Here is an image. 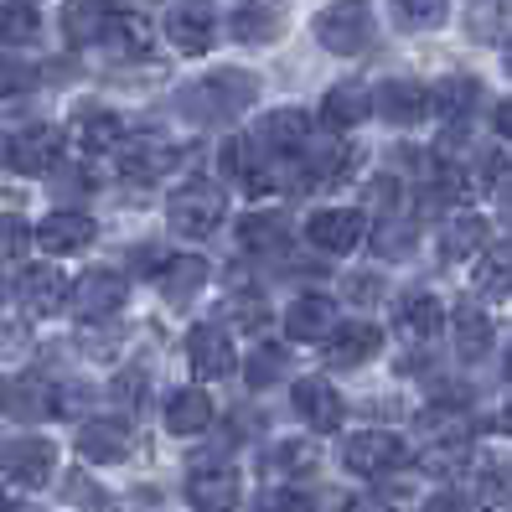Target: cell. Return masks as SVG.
I'll list each match as a JSON object with an SVG mask.
<instances>
[{
	"mask_svg": "<svg viewBox=\"0 0 512 512\" xmlns=\"http://www.w3.org/2000/svg\"><path fill=\"white\" fill-rule=\"evenodd\" d=\"M445 11H450V0H394V21L404 32H435Z\"/></svg>",
	"mask_w": 512,
	"mask_h": 512,
	"instance_id": "33",
	"label": "cell"
},
{
	"mask_svg": "<svg viewBox=\"0 0 512 512\" xmlns=\"http://www.w3.org/2000/svg\"><path fill=\"white\" fill-rule=\"evenodd\" d=\"M233 37L238 42H249V47H259V42H269L280 32V16L269 11V6H233Z\"/></svg>",
	"mask_w": 512,
	"mask_h": 512,
	"instance_id": "31",
	"label": "cell"
},
{
	"mask_svg": "<svg viewBox=\"0 0 512 512\" xmlns=\"http://www.w3.org/2000/svg\"><path fill=\"white\" fill-rule=\"evenodd\" d=\"M218 161H223L228 176H249V171H254V140H238V135L223 140V156H218Z\"/></svg>",
	"mask_w": 512,
	"mask_h": 512,
	"instance_id": "43",
	"label": "cell"
},
{
	"mask_svg": "<svg viewBox=\"0 0 512 512\" xmlns=\"http://www.w3.org/2000/svg\"><path fill=\"white\" fill-rule=\"evenodd\" d=\"M492 342H497V331H492L487 311H481L476 300H461L456 306V357L461 363H481V357L492 352Z\"/></svg>",
	"mask_w": 512,
	"mask_h": 512,
	"instance_id": "22",
	"label": "cell"
},
{
	"mask_svg": "<svg viewBox=\"0 0 512 512\" xmlns=\"http://www.w3.org/2000/svg\"><path fill=\"white\" fill-rule=\"evenodd\" d=\"M414 223H404V218H383L378 228H373V254H383V259H404L409 249H414Z\"/></svg>",
	"mask_w": 512,
	"mask_h": 512,
	"instance_id": "35",
	"label": "cell"
},
{
	"mask_svg": "<svg viewBox=\"0 0 512 512\" xmlns=\"http://www.w3.org/2000/svg\"><path fill=\"white\" fill-rule=\"evenodd\" d=\"M347 512H394V507H388V502H378V497H357Z\"/></svg>",
	"mask_w": 512,
	"mask_h": 512,
	"instance_id": "47",
	"label": "cell"
},
{
	"mask_svg": "<svg viewBox=\"0 0 512 512\" xmlns=\"http://www.w3.org/2000/svg\"><path fill=\"white\" fill-rule=\"evenodd\" d=\"M419 512H471V502L461 492H435V497L419 502Z\"/></svg>",
	"mask_w": 512,
	"mask_h": 512,
	"instance_id": "45",
	"label": "cell"
},
{
	"mask_svg": "<svg viewBox=\"0 0 512 512\" xmlns=\"http://www.w3.org/2000/svg\"><path fill=\"white\" fill-rule=\"evenodd\" d=\"M399 461H404V440L388 430H363L342 440V466L352 476H388Z\"/></svg>",
	"mask_w": 512,
	"mask_h": 512,
	"instance_id": "6",
	"label": "cell"
},
{
	"mask_svg": "<svg viewBox=\"0 0 512 512\" xmlns=\"http://www.w3.org/2000/svg\"><path fill=\"white\" fill-rule=\"evenodd\" d=\"M26 244H32V233H26V223L16 213H0V259H21Z\"/></svg>",
	"mask_w": 512,
	"mask_h": 512,
	"instance_id": "42",
	"label": "cell"
},
{
	"mask_svg": "<svg viewBox=\"0 0 512 512\" xmlns=\"http://www.w3.org/2000/svg\"><path fill=\"white\" fill-rule=\"evenodd\" d=\"M238 244L249 254H285L290 249V223L285 213H249L238 223Z\"/></svg>",
	"mask_w": 512,
	"mask_h": 512,
	"instance_id": "26",
	"label": "cell"
},
{
	"mask_svg": "<svg viewBox=\"0 0 512 512\" xmlns=\"http://www.w3.org/2000/svg\"><path fill=\"white\" fill-rule=\"evenodd\" d=\"M187 497L202 512H228V507H238V497H244V476H238V466H228V461H202V466L187 471Z\"/></svg>",
	"mask_w": 512,
	"mask_h": 512,
	"instance_id": "5",
	"label": "cell"
},
{
	"mask_svg": "<svg viewBox=\"0 0 512 512\" xmlns=\"http://www.w3.org/2000/svg\"><path fill=\"white\" fill-rule=\"evenodd\" d=\"M476 99H481V83H476V78H466V73L445 78V83L435 88V94H430V104H435L440 114H450V119H456V114H471V109H476Z\"/></svg>",
	"mask_w": 512,
	"mask_h": 512,
	"instance_id": "32",
	"label": "cell"
},
{
	"mask_svg": "<svg viewBox=\"0 0 512 512\" xmlns=\"http://www.w3.org/2000/svg\"><path fill=\"white\" fill-rule=\"evenodd\" d=\"M68 497L83 512H109V492L99 487V481H88V471H68Z\"/></svg>",
	"mask_w": 512,
	"mask_h": 512,
	"instance_id": "40",
	"label": "cell"
},
{
	"mask_svg": "<svg viewBox=\"0 0 512 512\" xmlns=\"http://www.w3.org/2000/svg\"><path fill=\"white\" fill-rule=\"evenodd\" d=\"M254 512H311V502L306 497H300V492H269V497H259L254 502Z\"/></svg>",
	"mask_w": 512,
	"mask_h": 512,
	"instance_id": "44",
	"label": "cell"
},
{
	"mask_svg": "<svg viewBox=\"0 0 512 512\" xmlns=\"http://www.w3.org/2000/svg\"><path fill=\"white\" fill-rule=\"evenodd\" d=\"M223 213H228V197L218 182H207V176H197V182H182L171 197H166V223L171 233H182V238H207V233H218L223 228Z\"/></svg>",
	"mask_w": 512,
	"mask_h": 512,
	"instance_id": "1",
	"label": "cell"
},
{
	"mask_svg": "<svg viewBox=\"0 0 512 512\" xmlns=\"http://www.w3.org/2000/svg\"><path fill=\"white\" fill-rule=\"evenodd\" d=\"M119 135H125V125H119V114H88V119H83V140L94 145V150L119 145Z\"/></svg>",
	"mask_w": 512,
	"mask_h": 512,
	"instance_id": "41",
	"label": "cell"
},
{
	"mask_svg": "<svg viewBox=\"0 0 512 512\" xmlns=\"http://www.w3.org/2000/svg\"><path fill=\"white\" fill-rule=\"evenodd\" d=\"M507 378H512V352H507Z\"/></svg>",
	"mask_w": 512,
	"mask_h": 512,
	"instance_id": "53",
	"label": "cell"
},
{
	"mask_svg": "<svg viewBox=\"0 0 512 512\" xmlns=\"http://www.w3.org/2000/svg\"><path fill=\"white\" fill-rule=\"evenodd\" d=\"M73 445H78L83 461H125L135 450V435H130L125 419H83Z\"/></svg>",
	"mask_w": 512,
	"mask_h": 512,
	"instance_id": "10",
	"label": "cell"
},
{
	"mask_svg": "<svg viewBox=\"0 0 512 512\" xmlns=\"http://www.w3.org/2000/svg\"><path fill=\"white\" fill-rule=\"evenodd\" d=\"M0 414H6V388H0Z\"/></svg>",
	"mask_w": 512,
	"mask_h": 512,
	"instance_id": "52",
	"label": "cell"
},
{
	"mask_svg": "<svg viewBox=\"0 0 512 512\" xmlns=\"http://www.w3.org/2000/svg\"><path fill=\"white\" fill-rule=\"evenodd\" d=\"M363 213H352V207H321V213H311L306 233H311V244L321 254H352L357 249V238H363Z\"/></svg>",
	"mask_w": 512,
	"mask_h": 512,
	"instance_id": "11",
	"label": "cell"
},
{
	"mask_svg": "<svg viewBox=\"0 0 512 512\" xmlns=\"http://www.w3.org/2000/svg\"><path fill=\"white\" fill-rule=\"evenodd\" d=\"M378 37V21H373V6L368 0H331V6L316 16V42L337 57H357L368 52Z\"/></svg>",
	"mask_w": 512,
	"mask_h": 512,
	"instance_id": "3",
	"label": "cell"
},
{
	"mask_svg": "<svg viewBox=\"0 0 512 512\" xmlns=\"http://www.w3.org/2000/svg\"><path fill=\"white\" fill-rule=\"evenodd\" d=\"M73 316L78 321H104L125 306V275H114V269H88L83 280H73Z\"/></svg>",
	"mask_w": 512,
	"mask_h": 512,
	"instance_id": "8",
	"label": "cell"
},
{
	"mask_svg": "<svg viewBox=\"0 0 512 512\" xmlns=\"http://www.w3.org/2000/svg\"><path fill=\"white\" fill-rule=\"evenodd\" d=\"M187 357H192V373L197 378H228L233 373V342H228V331L223 326H192V337H187Z\"/></svg>",
	"mask_w": 512,
	"mask_h": 512,
	"instance_id": "19",
	"label": "cell"
},
{
	"mask_svg": "<svg viewBox=\"0 0 512 512\" xmlns=\"http://www.w3.org/2000/svg\"><path fill=\"white\" fill-rule=\"evenodd\" d=\"M347 290H352V300H378V295H373V290H378V280H373V275H368V280H363V275L347 280Z\"/></svg>",
	"mask_w": 512,
	"mask_h": 512,
	"instance_id": "46",
	"label": "cell"
},
{
	"mask_svg": "<svg viewBox=\"0 0 512 512\" xmlns=\"http://www.w3.org/2000/svg\"><path fill=\"white\" fill-rule=\"evenodd\" d=\"M254 99H259V78L254 73L218 68V73H207L192 94H182V109L192 119H233L238 109H249Z\"/></svg>",
	"mask_w": 512,
	"mask_h": 512,
	"instance_id": "2",
	"label": "cell"
},
{
	"mask_svg": "<svg viewBox=\"0 0 512 512\" xmlns=\"http://www.w3.org/2000/svg\"><path fill=\"white\" fill-rule=\"evenodd\" d=\"M502 68H507V78H512V42L502 47Z\"/></svg>",
	"mask_w": 512,
	"mask_h": 512,
	"instance_id": "50",
	"label": "cell"
},
{
	"mask_svg": "<svg viewBox=\"0 0 512 512\" xmlns=\"http://www.w3.org/2000/svg\"><path fill=\"white\" fill-rule=\"evenodd\" d=\"M150 42H156V32H150L145 16H130V11H114L109 26H104V47L119 52V57H145Z\"/></svg>",
	"mask_w": 512,
	"mask_h": 512,
	"instance_id": "28",
	"label": "cell"
},
{
	"mask_svg": "<svg viewBox=\"0 0 512 512\" xmlns=\"http://www.w3.org/2000/svg\"><path fill=\"white\" fill-rule=\"evenodd\" d=\"M337 331V300L331 295H300L285 311V337L290 342H326Z\"/></svg>",
	"mask_w": 512,
	"mask_h": 512,
	"instance_id": "17",
	"label": "cell"
},
{
	"mask_svg": "<svg viewBox=\"0 0 512 512\" xmlns=\"http://www.w3.org/2000/svg\"><path fill=\"white\" fill-rule=\"evenodd\" d=\"M0 512H42V507H32V502H21V507H0Z\"/></svg>",
	"mask_w": 512,
	"mask_h": 512,
	"instance_id": "51",
	"label": "cell"
},
{
	"mask_svg": "<svg viewBox=\"0 0 512 512\" xmlns=\"http://www.w3.org/2000/svg\"><path fill=\"white\" fill-rule=\"evenodd\" d=\"M290 399H295V414L306 419L311 430H321V435H331V430L342 425V414H347V409H342V394H337L326 378H300Z\"/></svg>",
	"mask_w": 512,
	"mask_h": 512,
	"instance_id": "13",
	"label": "cell"
},
{
	"mask_svg": "<svg viewBox=\"0 0 512 512\" xmlns=\"http://www.w3.org/2000/svg\"><path fill=\"white\" fill-rule=\"evenodd\" d=\"M373 109L388 119V125H414V119L430 114V88L414 78H388L373 88Z\"/></svg>",
	"mask_w": 512,
	"mask_h": 512,
	"instance_id": "12",
	"label": "cell"
},
{
	"mask_svg": "<svg viewBox=\"0 0 512 512\" xmlns=\"http://www.w3.org/2000/svg\"><path fill=\"white\" fill-rule=\"evenodd\" d=\"M492 425H497L502 435H512V404H502V409H497V419H492Z\"/></svg>",
	"mask_w": 512,
	"mask_h": 512,
	"instance_id": "49",
	"label": "cell"
},
{
	"mask_svg": "<svg viewBox=\"0 0 512 512\" xmlns=\"http://www.w3.org/2000/svg\"><path fill=\"white\" fill-rule=\"evenodd\" d=\"M476 290L481 295H512V238L507 244H492V249H481V264H476Z\"/></svg>",
	"mask_w": 512,
	"mask_h": 512,
	"instance_id": "29",
	"label": "cell"
},
{
	"mask_svg": "<svg viewBox=\"0 0 512 512\" xmlns=\"http://www.w3.org/2000/svg\"><path fill=\"white\" fill-rule=\"evenodd\" d=\"M42 32V16L32 0H11V6H0V42H32Z\"/></svg>",
	"mask_w": 512,
	"mask_h": 512,
	"instance_id": "34",
	"label": "cell"
},
{
	"mask_svg": "<svg viewBox=\"0 0 512 512\" xmlns=\"http://www.w3.org/2000/svg\"><path fill=\"white\" fill-rule=\"evenodd\" d=\"M16 290H21V306L32 316H57L68 306V295H73V285L63 280V269H52V264H32Z\"/></svg>",
	"mask_w": 512,
	"mask_h": 512,
	"instance_id": "16",
	"label": "cell"
},
{
	"mask_svg": "<svg viewBox=\"0 0 512 512\" xmlns=\"http://www.w3.org/2000/svg\"><path fill=\"white\" fill-rule=\"evenodd\" d=\"M502 21H507V6L502 0H476L471 6V16H466V26H471V37H502Z\"/></svg>",
	"mask_w": 512,
	"mask_h": 512,
	"instance_id": "38",
	"label": "cell"
},
{
	"mask_svg": "<svg viewBox=\"0 0 512 512\" xmlns=\"http://www.w3.org/2000/svg\"><path fill=\"white\" fill-rule=\"evenodd\" d=\"M0 300H6V285H0Z\"/></svg>",
	"mask_w": 512,
	"mask_h": 512,
	"instance_id": "54",
	"label": "cell"
},
{
	"mask_svg": "<svg viewBox=\"0 0 512 512\" xmlns=\"http://www.w3.org/2000/svg\"><path fill=\"white\" fill-rule=\"evenodd\" d=\"M114 6H104V0H68L63 6V32L73 47H94L104 42V26H109Z\"/></svg>",
	"mask_w": 512,
	"mask_h": 512,
	"instance_id": "25",
	"label": "cell"
},
{
	"mask_svg": "<svg viewBox=\"0 0 512 512\" xmlns=\"http://www.w3.org/2000/svg\"><path fill=\"white\" fill-rule=\"evenodd\" d=\"M202 280H207V264H202V254H171V259L161 264V295L171 300V306H182V300H192V295L202 290Z\"/></svg>",
	"mask_w": 512,
	"mask_h": 512,
	"instance_id": "27",
	"label": "cell"
},
{
	"mask_svg": "<svg viewBox=\"0 0 512 512\" xmlns=\"http://www.w3.org/2000/svg\"><path fill=\"white\" fill-rule=\"evenodd\" d=\"M57 156H63V130H52V125H32L6 145L11 171H26V176H47L57 166Z\"/></svg>",
	"mask_w": 512,
	"mask_h": 512,
	"instance_id": "9",
	"label": "cell"
},
{
	"mask_svg": "<svg viewBox=\"0 0 512 512\" xmlns=\"http://www.w3.org/2000/svg\"><path fill=\"white\" fill-rule=\"evenodd\" d=\"M166 37L171 47H182V52H207L218 42V6L213 0H176L171 16H166Z\"/></svg>",
	"mask_w": 512,
	"mask_h": 512,
	"instance_id": "7",
	"label": "cell"
},
{
	"mask_svg": "<svg viewBox=\"0 0 512 512\" xmlns=\"http://www.w3.org/2000/svg\"><path fill=\"white\" fill-rule=\"evenodd\" d=\"M440 321H445V311H440V300L430 290H409L394 306V326H399L404 342H430L440 331Z\"/></svg>",
	"mask_w": 512,
	"mask_h": 512,
	"instance_id": "20",
	"label": "cell"
},
{
	"mask_svg": "<svg viewBox=\"0 0 512 512\" xmlns=\"http://www.w3.org/2000/svg\"><path fill=\"white\" fill-rule=\"evenodd\" d=\"M228 326H238V331H259L264 321H269V306L259 295H238V300H223V311H218Z\"/></svg>",
	"mask_w": 512,
	"mask_h": 512,
	"instance_id": "37",
	"label": "cell"
},
{
	"mask_svg": "<svg viewBox=\"0 0 512 512\" xmlns=\"http://www.w3.org/2000/svg\"><path fill=\"white\" fill-rule=\"evenodd\" d=\"M94 218L88 213H47L42 223H37V249L42 254H78V249H88L94 244Z\"/></svg>",
	"mask_w": 512,
	"mask_h": 512,
	"instance_id": "15",
	"label": "cell"
},
{
	"mask_svg": "<svg viewBox=\"0 0 512 512\" xmlns=\"http://www.w3.org/2000/svg\"><path fill=\"white\" fill-rule=\"evenodd\" d=\"M280 373H285V352H280L275 342L259 347V352H249V363H244V383H249V388H269Z\"/></svg>",
	"mask_w": 512,
	"mask_h": 512,
	"instance_id": "36",
	"label": "cell"
},
{
	"mask_svg": "<svg viewBox=\"0 0 512 512\" xmlns=\"http://www.w3.org/2000/svg\"><path fill=\"white\" fill-rule=\"evenodd\" d=\"M311 114H300V109H280V114H264L259 119V130H254V145L264 150H275V156H300V150L311 145Z\"/></svg>",
	"mask_w": 512,
	"mask_h": 512,
	"instance_id": "14",
	"label": "cell"
},
{
	"mask_svg": "<svg viewBox=\"0 0 512 512\" xmlns=\"http://www.w3.org/2000/svg\"><path fill=\"white\" fill-rule=\"evenodd\" d=\"M476 497L487 502V507H512V466H492V471H481Z\"/></svg>",
	"mask_w": 512,
	"mask_h": 512,
	"instance_id": "39",
	"label": "cell"
},
{
	"mask_svg": "<svg viewBox=\"0 0 512 512\" xmlns=\"http://www.w3.org/2000/svg\"><path fill=\"white\" fill-rule=\"evenodd\" d=\"M487 233L492 228H487V218H481V213H456V218L440 228V259L456 264V259L481 254V249H487Z\"/></svg>",
	"mask_w": 512,
	"mask_h": 512,
	"instance_id": "24",
	"label": "cell"
},
{
	"mask_svg": "<svg viewBox=\"0 0 512 512\" xmlns=\"http://www.w3.org/2000/svg\"><path fill=\"white\" fill-rule=\"evenodd\" d=\"M378 347H383V331L373 321H347L326 337V363L331 368H357V363H368V357H378Z\"/></svg>",
	"mask_w": 512,
	"mask_h": 512,
	"instance_id": "18",
	"label": "cell"
},
{
	"mask_svg": "<svg viewBox=\"0 0 512 512\" xmlns=\"http://www.w3.org/2000/svg\"><path fill=\"white\" fill-rule=\"evenodd\" d=\"M316 471V445L311 440H280L264 461V476H311Z\"/></svg>",
	"mask_w": 512,
	"mask_h": 512,
	"instance_id": "30",
	"label": "cell"
},
{
	"mask_svg": "<svg viewBox=\"0 0 512 512\" xmlns=\"http://www.w3.org/2000/svg\"><path fill=\"white\" fill-rule=\"evenodd\" d=\"M52 461H57V445L47 435H16L6 450H0V471H6L16 487H26V492L47 487Z\"/></svg>",
	"mask_w": 512,
	"mask_h": 512,
	"instance_id": "4",
	"label": "cell"
},
{
	"mask_svg": "<svg viewBox=\"0 0 512 512\" xmlns=\"http://www.w3.org/2000/svg\"><path fill=\"white\" fill-rule=\"evenodd\" d=\"M368 114H373V94H368L363 83H337L321 99V119H326L331 130H352V125H363Z\"/></svg>",
	"mask_w": 512,
	"mask_h": 512,
	"instance_id": "23",
	"label": "cell"
},
{
	"mask_svg": "<svg viewBox=\"0 0 512 512\" xmlns=\"http://www.w3.org/2000/svg\"><path fill=\"white\" fill-rule=\"evenodd\" d=\"M497 130L512 140V99H502V109H497Z\"/></svg>",
	"mask_w": 512,
	"mask_h": 512,
	"instance_id": "48",
	"label": "cell"
},
{
	"mask_svg": "<svg viewBox=\"0 0 512 512\" xmlns=\"http://www.w3.org/2000/svg\"><path fill=\"white\" fill-rule=\"evenodd\" d=\"M207 425H213V399H207V388L187 383L166 399V430L171 435H202Z\"/></svg>",
	"mask_w": 512,
	"mask_h": 512,
	"instance_id": "21",
	"label": "cell"
}]
</instances>
